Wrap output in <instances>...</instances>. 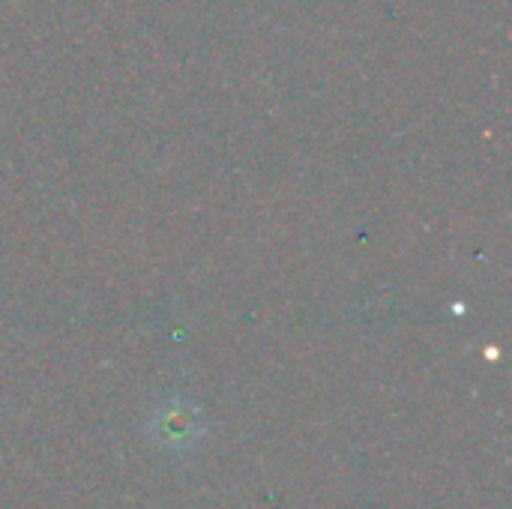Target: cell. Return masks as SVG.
<instances>
[{"label": "cell", "instance_id": "obj_1", "mask_svg": "<svg viewBox=\"0 0 512 509\" xmlns=\"http://www.w3.org/2000/svg\"><path fill=\"white\" fill-rule=\"evenodd\" d=\"M153 432H156V438H159L165 447L183 450V447H189V444L198 441V435H201V414H198V408H192L189 402L171 399V402H165V405L156 411V417H153Z\"/></svg>", "mask_w": 512, "mask_h": 509}]
</instances>
